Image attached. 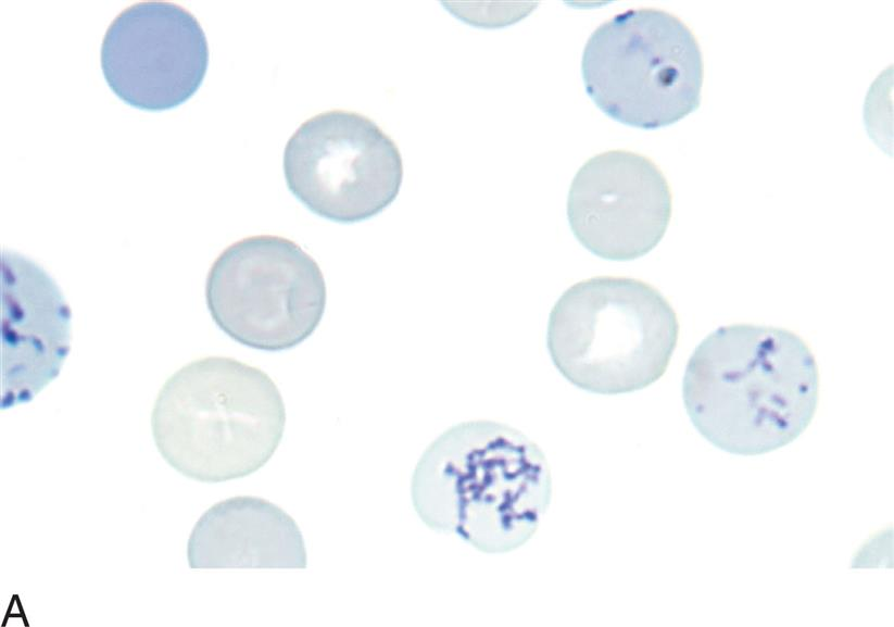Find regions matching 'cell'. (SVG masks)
<instances>
[{"mask_svg":"<svg viewBox=\"0 0 894 627\" xmlns=\"http://www.w3.org/2000/svg\"><path fill=\"white\" fill-rule=\"evenodd\" d=\"M582 78L609 117L652 129L698 109L704 61L692 29L656 8L629 9L603 22L582 54Z\"/></svg>","mask_w":894,"mask_h":627,"instance_id":"5b68a950","label":"cell"},{"mask_svg":"<svg viewBox=\"0 0 894 627\" xmlns=\"http://www.w3.org/2000/svg\"><path fill=\"white\" fill-rule=\"evenodd\" d=\"M205 33L197 17L171 1H140L122 10L105 30L103 76L133 108L162 111L190 99L209 64Z\"/></svg>","mask_w":894,"mask_h":627,"instance_id":"ba28073f","label":"cell"},{"mask_svg":"<svg viewBox=\"0 0 894 627\" xmlns=\"http://www.w3.org/2000/svg\"><path fill=\"white\" fill-rule=\"evenodd\" d=\"M190 568H305L306 550L295 521L276 504L238 496L206 510L187 544Z\"/></svg>","mask_w":894,"mask_h":627,"instance_id":"8fae6325","label":"cell"},{"mask_svg":"<svg viewBox=\"0 0 894 627\" xmlns=\"http://www.w3.org/2000/svg\"><path fill=\"white\" fill-rule=\"evenodd\" d=\"M1 410L29 402L70 351L71 310L52 277L16 252L1 254Z\"/></svg>","mask_w":894,"mask_h":627,"instance_id":"30bf717a","label":"cell"},{"mask_svg":"<svg viewBox=\"0 0 894 627\" xmlns=\"http://www.w3.org/2000/svg\"><path fill=\"white\" fill-rule=\"evenodd\" d=\"M285 426L286 407L275 381L227 356L201 358L176 371L151 413L162 457L201 482L242 478L263 467Z\"/></svg>","mask_w":894,"mask_h":627,"instance_id":"3957f363","label":"cell"},{"mask_svg":"<svg viewBox=\"0 0 894 627\" xmlns=\"http://www.w3.org/2000/svg\"><path fill=\"white\" fill-rule=\"evenodd\" d=\"M282 168L295 198L339 223L380 213L394 201L403 179L394 140L368 116L343 109L302 122L286 143Z\"/></svg>","mask_w":894,"mask_h":627,"instance_id":"52a82bcc","label":"cell"},{"mask_svg":"<svg viewBox=\"0 0 894 627\" xmlns=\"http://www.w3.org/2000/svg\"><path fill=\"white\" fill-rule=\"evenodd\" d=\"M672 214L667 178L650 158L608 150L577 172L567 198V217L577 240L610 261L645 255L663 239Z\"/></svg>","mask_w":894,"mask_h":627,"instance_id":"9c48e42d","label":"cell"},{"mask_svg":"<svg viewBox=\"0 0 894 627\" xmlns=\"http://www.w3.org/2000/svg\"><path fill=\"white\" fill-rule=\"evenodd\" d=\"M205 300L213 321L237 342L282 351L317 328L327 289L319 265L297 242L254 235L232 242L214 260Z\"/></svg>","mask_w":894,"mask_h":627,"instance_id":"8992f818","label":"cell"},{"mask_svg":"<svg viewBox=\"0 0 894 627\" xmlns=\"http://www.w3.org/2000/svg\"><path fill=\"white\" fill-rule=\"evenodd\" d=\"M679 321L649 283L596 276L566 289L551 310L546 346L559 373L599 394L644 389L667 371Z\"/></svg>","mask_w":894,"mask_h":627,"instance_id":"277c9868","label":"cell"},{"mask_svg":"<svg viewBox=\"0 0 894 627\" xmlns=\"http://www.w3.org/2000/svg\"><path fill=\"white\" fill-rule=\"evenodd\" d=\"M682 398L693 426L713 446L736 455L765 454L811 423L819 369L808 344L789 329L722 326L689 359Z\"/></svg>","mask_w":894,"mask_h":627,"instance_id":"6da1fadb","label":"cell"},{"mask_svg":"<svg viewBox=\"0 0 894 627\" xmlns=\"http://www.w3.org/2000/svg\"><path fill=\"white\" fill-rule=\"evenodd\" d=\"M412 503L430 529L486 553H505L537 532L552 499L540 447L504 423L476 419L442 432L424 451Z\"/></svg>","mask_w":894,"mask_h":627,"instance_id":"7a4b0ae2","label":"cell"}]
</instances>
